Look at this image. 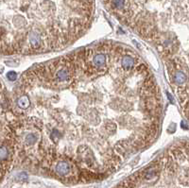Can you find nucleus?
<instances>
[{"label":"nucleus","mask_w":189,"mask_h":188,"mask_svg":"<svg viewBox=\"0 0 189 188\" xmlns=\"http://www.w3.org/2000/svg\"><path fill=\"white\" fill-rule=\"evenodd\" d=\"M114 188H189V142L171 147Z\"/></svg>","instance_id":"nucleus-2"},{"label":"nucleus","mask_w":189,"mask_h":188,"mask_svg":"<svg viewBox=\"0 0 189 188\" xmlns=\"http://www.w3.org/2000/svg\"><path fill=\"white\" fill-rule=\"evenodd\" d=\"M162 98L132 48L102 42L26 71L2 104V173L14 163L64 183L101 181L155 141Z\"/></svg>","instance_id":"nucleus-1"}]
</instances>
